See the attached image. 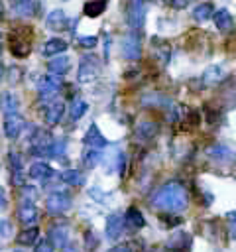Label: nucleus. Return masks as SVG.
Returning <instances> with one entry per match:
<instances>
[{
	"label": "nucleus",
	"instance_id": "1",
	"mask_svg": "<svg viewBox=\"0 0 236 252\" xmlns=\"http://www.w3.org/2000/svg\"><path fill=\"white\" fill-rule=\"evenodd\" d=\"M187 205H189V191L181 181H167L151 197V207L165 213H181L187 209Z\"/></svg>",
	"mask_w": 236,
	"mask_h": 252
},
{
	"label": "nucleus",
	"instance_id": "2",
	"mask_svg": "<svg viewBox=\"0 0 236 252\" xmlns=\"http://www.w3.org/2000/svg\"><path fill=\"white\" fill-rule=\"evenodd\" d=\"M206 158L212 159V161L218 163V165L236 163V154H234V150H230V148L224 146V144H212V146L206 150Z\"/></svg>",
	"mask_w": 236,
	"mask_h": 252
},
{
	"label": "nucleus",
	"instance_id": "3",
	"mask_svg": "<svg viewBox=\"0 0 236 252\" xmlns=\"http://www.w3.org/2000/svg\"><path fill=\"white\" fill-rule=\"evenodd\" d=\"M126 18H128V24L134 28V32H140L144 22H146L144 2L142 0H130V4L126 8Z\"/></svg>",
	"mask_w": 236,
	"mask_h": 252
},
{
	"label": "nucleus",
	"instance_id": "4",
	"mask_svg": "<svg viewBox=\"0 0 236 252\" xmlns=\"http://www.w3.org/2000/svg\"><path fill=\"white\" fill-rule=\"evenodd\" d=\"M45 26L51 32H65V30H71V26H75V20L67 18L63 10H53L45 18Z\"/></svg>",
	"mask_w": 236,
	"mask_h": 252
},
{
	"label": "nucleus",
	"instance_id": "5",
	"mask_svg": "<svg viewBox=\"0 0 236 252\" xmlns=\"http://www.w3.org/2000/svg\"><path fill=\"white\" fill-rule=\"evenodd\" d=\"M45 207H47V211L53 213V215L65 213V211L71 207V195H69V193H63V191H53V193L47 195Z\"/></svg>",
	"mask_w": 236,
	"mask_h": 252
},
{
	"label": "nucleus",
	"instance_id": "6",
	"mask_svg": "<svg viewBox=\"0 0 236 252\" xmlns=\"http://www.w3.org/2000/svg\"><path fill=\"white\" fill-rule=\"evenodd\" d=\"M59 89H61V79L57 75H47L39 83V98L45 102H53V98L59 94Z\"/></svg>",
	"mask_w": 236,
	"mask_h": 252
},
{
	"label": "nucleus",
	"instance_id": "7",
	"mask_svg": "<svg viewBox=\"0 0 236 252\" xmlns=\"http://www.w3.org/2000/svg\"><path fill=\"white\" fill-rule=\"evenodd\" d=\"M96 75H98V61H96V57L94 55H85L83 61H81V65H79L77 79L81 83H88V81L96 79Z\"/></svg>",
	"mask_w": 236,
	"mask_h": 252
},
{
	"label": "nucleus",
	"instance_id": "8",
	"mask_svg": "<svg viewBox=\"0 0 236 252\" xmlns=\"http://www.w3.org/2000/svg\"><path fill=\"white\" fill-rule=\"evenodd\" d=\"M122 55H124L126 59H130V61L140 59V55H142V45H140V37H138L136 32L128 33V35L122 39Z\"/></svg>",
	"mask_w": 236,
	"mask_h": 252
},
{
	"label": "nucleus",
	"instance_id": "9",
	"mask_svg": "<svg viewBox=\"0 0 236 252\" xmlns=\"http://www.w3.org/2000/svg\"><path fill=\"white\" fill-rule=\"evenodd\" d=\"M24 126H26V120H24L18 112L6 114V120H4V134H6L8 140H16V138L22 134Z\"/></svg>",
	"mask_w": 236,
	"mask_h": 252
},
{
	"label": "nucleus",
	"instance_id": "10",
	"mask_svg": "<svg viewBox=\"0 0 236 252\" xmlns=\"http://www.w3.org/2000/svg\"><path fill=\"white\" fill-rule=\"evenodd\" d=\"M212 20H214V26H216V30H218L220 33H232V32L236 30L234 18H232V14H230L226 8L216 10L214 16H212Z\"/></svg>",
	"mask_w": 236,
	"mask_h": 252
},
{
	"label": "nucleus",
	"instance_id": "11",
	"mask_svg": "<svg viewBox=\"0 0 236 252\" xmlns=\"http://www.w3.org/2000/svg\"><path fill=\"white\" fill-rule=\"evenodd\" d=\"M155 134H157V124H155L153 120L144 118V120H140V122L136 124L134 136H136L138 142H149V140L155 138Z\"/></svg>",
	"mask_w": 236,
	"mask_h": 252
},
{
	"label": "nucleus",
	"instance_id": "12",
	"mask_svg": "<svg viewBox=\"0 0 236 252\" xmlns=\"http://www.w3.org/2000/svg\"><path fill=\"white\" fill-rule=\"evenodd\" d=\"M37 217H39V213H37V207H35L33 203L24 201V203L20 205V209H18V219H20L22 224L31 226V224L37 220Z\"/></svg>",
	"mask_w": 236,
	"mask_h": 252
},
{
	"label": "nucleus",
	"instance_id": "13",
	"mask_svg": "<svg viewBox=\"0 0 236 252\" xmlns=\"http://www.w3.org/2000/svg\"><path fill=\"white\" fill-rule=\"evenodd\" d=\"M85 144H87V148H94V150H100L106 146V140L100 134V130L96 128V124H90L88 130L85 132Z\"/></svg>",
	"mask_w": 236,
	"mask_h": 252
},
{
	"label": "nucleus",
	"instance_id": "14",
	"mask_svg": "<svg viewBox=\"0 0 236 252\" xmlns=\"http://www.w3.org/2000/svg\"><path fill=\"white\" fill-rule=\"evenodd\" d=\"M122 230H124V219L120 215H116V213L110 215L106 219V236L110 240H116V238H120Z\"/></svg>",
	"mask_w": 236,
	"mask_h": 252
},
{
	"label": "nucleus",
	"instance_id": "15",
	"mask_svg": "<svg viewBox=\"0 0 236 252\" xmlns=\"http://www.w3.org/2000/svg\"><path fill=\"white\" fill-rule=\"evenodd\" d=\"M35 10H37L35 0H14L12 2V12L20 18H30L35 14Z\"/></svg>",
	"mask_w": 236,
	"mask_h": 252
},
{
	"label": "nucleus",
	"instance_id": "16",
	"mask_svg": "<svg viewBox=\"0 0 236 252\" xmlns=\"http://www.w3.org/2000/svg\"><path fill=\"white\" fill-rule=\"evenodd\" d=\"M67 49V41L65 39H59V37H51V39H47L45 43H43V47H41V53L45 55V57H53V55H59V53H63Z\"/></svg>",
	"mask_w": 236,
	"mask_h": 252
},
{
	"label": "nucleus",
	"instance_id": "17",
	"mask_svg": "<svg viewBox=\"0 0 236 252\" xmlns=\"http://www.w3.org/2000/svg\"><path fill=\"white\" fill-rule=\"evenodd\" d=\"M69 67H71V59L67 55H59V57H55V59H51L47 63V71L51 75H57V77H61L63 73H67Z\"/></svg>",
	"mask_w": 236,
	"mask_h": 252
},
{
	"label": "nucleus",
	"instance_id": "18",
	"mask_svg": "<svg viewBox=\"0 0 236 252\" xmlns=\"http://www.w3.org/2000/svg\"><path fill=\"white\" fill-rule=\"evenodd\" d=\"M53 175V169L45 163V161H33L30 165V177L31 179H37V181H45L47 177Z\"/></svg>",
	"mask_w": 236,
	"mask_h": 252
},
{
	"label": "nucleus",
	"instance_id": "19",
	"mask_svg": "<svg viewBox=\"0 0 236 252\" xmlns=\"http://www.w3.org/2000/svg\"><path fill=\"white\" fill-rule=\"evenodd\" d=\"M222 79H224V69L220 65H210L203 73V83L205 85H218V83H222Z\"/></svg>",
	"mask_w": 236,
	"mask_h": 252
},
{
	"label": "nucleus",
	"instance_id": "20",
	"mask_svg": "<svg viewBox=\"0 0 236 252\" xmlns=\"http://www.w3.org/2000/svg\"><path fill=\"white\" fill-rule=\"evenodd\" d=\"M63 110H65V104H63V102H59V100L49 102L47 108H45V122H47L49 126H51V124H57V122L61 120Z\"/></svg>",
	"mask_w": 236,
	"mask_h": 252
},
{
	"label": "nucleus",
	"instance_id": "21",
	"mask_svg": "<svg viewBox=\"0 0 236 252\" xmlns=\"http://www.w3.org/2000/svg\"><path fill=\"white\" fill-rule=\"evenodd\" d=\"M173 252H189V248H191V236L187 234V232H177L171 240H169V244H167Z\"/></svg>",
	"mask_w": 236,
	"mask_h": 252
},
{
	"label": "nucleus",
	"instance_id": "22",
	"mask_svg": "<svg viewBox=\"0 0 236 252\" xmlns=\"http://www.w3.org/2000/svg\"><path fill=\"white\" fill-rule=\"evenodd\" d=\"M214 8H212V4H208V2H201V4H197L195 8H193V18L197 20V22H206V20H210L212 16H214Z\"/></svg>",
	"mask_w": 236,
	"mask_h": 252
},
{
	"label": "nucleus",
	"instance_id": "23",
	"mask_svg": "<svg viewBox=\"0 0 236 252\" xmlns=\"http://www.w3.org/2000/svg\"><path fill=\"white\" fill-rule=\"evenodd\" d=\"M18 104H20L18 96L14 93H10V91L0 96V108L4 110V114H14L18 110Z\"/></svg>",
	"mask_w": 236,
	"mask_h": 252
},
{
	"label": "nucleus",
	"instance_id": "24",
	"mask_svg": "<svg viewBox=\"0 0 236 252\" xmlns=\"http://www.w3.org/2000/svg\"><path fill=\"white\" fill-rule=\"evenodd\" d=\"M104 10H106V0H88V2L83 6L85 16H88V18H96V16H100Z\"/></svg>",
	"mask_w": 236,
	"mask_h": 252
},
{
	"label": "nucleus",
	"instance_id": "25",
	"mask_svg": "<svg viewBox=\"0 0 236 252\" xmlns=\"http://www.w3.org/2000/svg\"><path fill=\"white\" fill-rule=\"evenodd\" d=\"M8 161H10V167H12L14 183H20V185L24 187V183H22V179H20V175H22V159H20V156H18L16 152H10V154H8Z\"/></svg>",
	"mask_w": 236,
	"mask_h": 252
},
{
	"label": "nucleus",
	"instance_id": "26",
	"mask_svg": "<svg viewBox=\"0 0 236 252\" xmlns=\"http://www.w3.org/2000/svg\"><path fill=\"white\" fill-rule=\"evenodd\" d=\"M37 236H39V228L37 226H28L26 230H22L18 234V242L24 244V246H31L37 240Z\"/></svg>",
	"mask_w": 236,
	"mask_h": 252
},
{
	"label": "nucleus",
	"instance_id": "27",
	"mask_svg": "<svg viewBox=\"0 0 236 252\" xmlns=\"http://www.w3.org/2000/svg\"><path fill=\"white\" fill-rule=\"evenodd\" d=\"M126 222L132 224L134 228H142V226L146 224V219H144V215L140 213V209L130 207V209L126 211Z\"/></svg>",
	"mask_w": 236,
	"mask_h": 252
},
{
	"label": "nucleus",
	"instance_id": "28",
	"mask_svg": "<svg viewBox=\"0 0 236 252\" xmlns=\"http://www.w3.org/2000/svg\"><path fill=\"white\" fill-rule=\"evenodd\" d=\"M49 240H51L53 244H57V246H65V244H67V228H65L63 224L53 226L51 232H49Z\"/></svg>",
	"mask_w": 236,
	"mask_h": 252
},
{
	"label": "nucleus",
	"instance_id": "29",
	"mask_svg": "<svg viewBox=\"0 0 236 252\" xmlns=\"http://www.w3.org/2000/svg\"><path fill=\"white\" fill-rule=\"evenodd\" d=\"M87 108H88V104H87L83 98H75V100L71 102V106H69L71 118H73V120H79L81 116H85V114H87Z\"/></svg>",
	"mask_w": 236,
	"mask_h": 252
},
{
	"label": "nucleus",
	"instance_id": "30",
	"mask_svg": "<svg viewBox=\"0 0 236 252\" xmlns=\"http://www.w3.org/2000/svg\"><path fill=\"white\" fill-rule=\"evenodd\" d=\"M61 179L67 183V185H81L83 183V175L77 171V169H65L61 173Z\"/></svg>",
	"mask_w": 236,
	"mask_h": 252
},
{
	"label": "nucleus",
	"instance_id": "31",
	"mask_svg": "<svg viewBox=\"0 0 236 252\" xmlns=\"http://www.w3.org/2000/svg\"><path fill=\"white\" fill-rule=\"evenodd\" d=\"M83 161H85L87 165H96V163L100 161V152L94 150V148H88V150L83 154Z\"/></svg>",
	"mask_w": 236,
	"mask_h": 252
},
{
	"label": "nucleus",
	"instance_id": "32",
	"mask_svg": "<svg viewBox=\"0 0 236 252\" xmlns=\"http://www.w3.org/2000/svg\"><path fill=\"white\" fill-rule=\"evenodd\" d=\"M226 226H228V234L232 240H236V211L226 213Z\"/></svg>",
	"mask_w": 236,
	"mask_h": 252
},
{
	"label": "nucleus",
	"instance_id": "33",
	"mask_svg": "<svg viewBox=\"0 0 236 252\" xmlns=\"http://www.w3.org/2000/svg\"><path fill=\"white\" fill-rule=\"evenodd\" d=\"M30 49H31V45H30L28 41H18V45H12V53H14V55H18V57L28 55V53H30Z\"/></svg>",
	"mask_w": 236,
	"mask_h": 252
},
{
	"label": "nucleus",
	"instance_id": "34",
	"mask_svg": "<svg viewBox=\"0 0 236 252\" xmlns=\"http://www.w3.org/2000/svg\"><path fill=\"white\" fill-rule=\"evenodd\" d=\"M77 39H79V45L81 47H87V49H90V47H94L98 43V39L94 35H79Z\"/></svg>",
	"mask_w": 236,
	"mask_h": 252
},
{
	"label": "nucleus",
	"instance_id": "35",
	"mask_svg": "<svg viewBox=\"0 0 236 252\" xmlns=\"http://www.w3.org/2000/svg\"><path fill=\"white\" fill-rule=\"evenodd\" d=\"M65 152V144L63 142H53L51 146H49V158H61V154Z\"/></svg>",
	"mask_w": 236,
	"mask_h": 252
},
{
	"label": "nucleus",
	"instance_id": "36",
	"mask_svg": "<svg viewBox=\"0 0 236 252\" xmlns=\"http://www.w3.org/2000/svg\"><path fill=\"white\" fill-rule=\"evenodd\" d=\"M33 252H53V242L47 238V240H39L35 246H33Z\"/></svg>",
	"mask_w": 236,
	"mask_h": 252
},
{
	"label": "nucleus",
	"instance_id": "37",
	"mask_svg": "<svg viewBox=\"0 0 236 252\" xmlns=\"http://www.w3.org/2000/svg\"><path fill=\"white\" fill-rule=\"evenodd\" d=\"M10 232H12V226H10V222L8 220H0V236H10Z\"/></svg>",
	"mask_w": 236,
	"mask_h": 252
},
{
	"label": "nucleus",
	"instance_id": "38",
	"mask_svg": "<svg viewBox=\"0 0 236 252\" xmlns=\"http://www.w3.org/2000/svg\"><path fill=\"white\" fill-rule=\"evenodd\" d=\"M175 10H183V8H187V4H189V0H167Z\"/></svg>",
	"mask_w": 236,
	"mask_h": 252
},
{
	"label": "nucleus",
	"instance_id": "39",
	"mask_svg": "<svg viewBox=\"0 0 236 252\" xmlns=\"http://www.w3.org/2000/svg\"><path fill=\"white\" fill-rule=\"evenodd\" d=\"M108 252H134V250H132V246H130V244H118V246L110 248Z\"/></svg>",
	"mask_w": 236,
	"mask_h": 252
},
{
	"label": "nucleus",
	"instance_id": "40",
	"mask_svg": "<svg viewBox=\"0 0 236 252\" xmlns=\"http://www.w3.org/2000/svg\"><path fill=\"white\" fill-rule=\"evenodd\" d=\"M63 252H77V246H75L73 242H67V244L63 246Z\"/></svg>",
	"mask_w": 236,
	"mask_h": 252
},
{
	"label": "nucleus",
	"instance_id": "41",
	"mask_svg": "<svg viewBox=\"0 0 236 252\" xmlns=\"http://www.w3.org/2000/svg\"><path fill=\"white\" fill-rule=\"evenodd\" d=\"M0 207H6V193L2 187H0Z\"/></svg>",
	"mask_w": 236,
	"mask_h": 252
},
{
	"label": "nucleus",
	"instance_id": "42",
	"mask_svg": "<svg viewBox=\"0 0 236 252\" xmlns=\"http://www.w3.org/2000/svg\"><path fill=\"white\" fill-rule=\"evenodd\" d=\"M4 18V6H2V2H0V20Z\"/></svg>",
	"mask_w": 236,
	"mask_h": 252
},
{
	"label": "nucleus",
	"instance_id": "43",
	"mask_svg": "<svg viewBox=\"0 0 236 252\" xmlns=\"http://www.w3.org/2000/svg\"><path fill=\"white\" fill-rule=\"evenodd\" d=\"M0 77H2V65H0Z\"/></svg>",
	"mask_w": 236,
	"mask_h": 252
},
{
	"label": "nucleus",
	"instance_id": "44",
	"mask_svg": "<svg viewBox=\"0 0 236 252\" xmlns=\"http://www.w3.org/2000/svg\"><path fill=\"white\" fill-rule=\"evenodd\" d=\"M0 51H2V43H0Z\"/></svg>",
	"mask_w": 236,
	"mask_h": 252
}]
</instances>
